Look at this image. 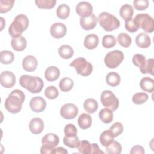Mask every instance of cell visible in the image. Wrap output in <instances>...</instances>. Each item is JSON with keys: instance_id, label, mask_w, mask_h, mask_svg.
<instances>
[{"instance_id": "43", "label": "cell", "mask_w": 154, "mask_h": 154, "mask_svg": "<svg viewBox=\"0 0 154 154\" xmlns=\"http://www.w3.org/2000/svg\"><path fill=\"white\" fill-rule=\"evenodd\" d=\"M153 59L149 58L146 60V64L144 67L140 70V72L143 73H150L152 75H153Z\"/></svg>"}, {"instance_id": "5", "label": "cell", "mask_w": 154, "mask_h": 154, "mask_svg": "<svg viewBox=\"0 0 154 154\" xmlns=\"http://www.w3.org/2000/svg\"><path fill=\"white\" fill-rule=\"evenodd\" d=\"M135 24L147 33H152L154 30L153 19L147 13L138 14L133 19Z\"/></svg>"}, {"instance_id": "41", "label": "cell", "mask_w": 154, "mask_h": 154, "mask_svg": "<svg viewBox=\"0 0 154 154\" xmlns=\"http://www.w3.org/2000/svg\"><path fill=\"white\" fill-rule=\"evenodd\" d=\"M59 94V92L57 87L53 85H50L46 88L45 90V95L49 99H55Z\"/></svg>"}, {"instance_id": "49", "label": "cell", "mask_w": 154, "mask_h": 154, "mask_svg": "<svg viewBox=\"0 0 154 154\" xmlns=\"http://www.w3.org/2000/svg\"><path fill=\"white\" fill-rule=\"evenodd\" d=\"M54 149L55 147H54L43 144L40 148V153L42 154H50L52 153V151L54 150Z\"/></svg>"}, {"instance_id": "23", "label": "cell", "mask_w": 154, "mask_h": 154, "mask_svg": "<svg viewBox=\"0 0 154 154\" xmlns=\"http://www.w3.org/2000/svg\"><path fill=\"white\" fill-rule=\"evenodd\" d=\"M91 117L87 113L80 114L78 119V124L82 129H87L89 128L91 125Z\"/></svg>"}, {"instance_id": "14", "label": "cell", "mask_w": 154, "mask_h": 154, "mask_svg": "<svg viewBox=\"0 0 154 154\" xmlns=\"http://www.w3.org/2000/svg\"><path fill=\"white\" fill-rule=\"evenodd\" d=\"M29 106L32 111L35 112H41L45 109L46 102L43 97L40 96H36L31 99L29 102Z\"/></svg>"}, {"instance_id": "10", "label": "cell", "mask_w": 154, "mask_h": 154, "mask_svg": "<svg viewBox=\"0 0 154 154\" xmlns=\"http://www.w3.org/2000/svg\"><path fill=\"white\" fill-rule=\"evenodd\" d=\"M0 82L4 88H11L16 83V76L10 71H4L0 75Z\"/></svg>"}, {"instance_id": "45", "label": "cell", "mask_w": 154, "mask_h": 154, "mask_svg": "<svg viewBox=\"0 0 154 154\" xmlns=\"http://www.w3.org/2000/svg\"><path fill=\"white\" fill-rule=\"evenodd\" d=\"M64 134L66 137H73L77 134V129L76 126L72 123L67 124L64 127Z\"/></svg>"}, {"instance_id": "38", "label": "cell", "mask_w": 154, "mask_h": 154, "mask_svg": "<svg viewBox=\"0 0 154 154\" xmlns=\"http://www.w3.org/2000/svg\"><path fill=\"white\" fill-rule=\"evenodd\" d=\"M55 0H35V3L39 8L51 9L54 7L56 4Z\"/></svg>"}, {"instance_id": "3", "label": "cell", "mask_w": 154, "mask_h": 154, "mask_svg": "<svg viewBox=\"0 0 154 154\" xmlns=\"http://www.w3.org/2000/svg\"><path fill=\"white\" fill-rule=\"evenodd\" d=\"M28 25L29 19L26 15L23 14L17 15L8 28L10 35L13 38L21 36L23 32L28 28Z\"/></svg>"}, {"instance_id": "33", "label": "cell", "mask_w": 154, "mask_h": 154, "mask_svg": "<svg viewBox=\"0 0 154 154\" xmlns=\"http://www.w3.org/2000/svg\"><path fill=\"white\" fill-rule=\"evenodd\" d=\"M79 140L77 135L73 137H66L63 138V143L70 148H77L79 144Z\"/></svg>"}, {"instance_id": "32", "label": "cell", "mask_w": 154, "mask_h": 154, "mask_svg": "<svg viewBox=\"0 0 154 154\" xmlns=\"http://www.w3.org/2000/svg\"><path fill=\"white\" fill-rule=\"evenodd\" d=\"M70 7L66 4H60L57 8L56 14L58 17L61 19H67L70 14Z\"/></svg>"}, {"instance_id": "29", "label": "cell", "mask_w": 154, "mask_h": 154, "mask_svg": "<svg viewBox=\"0 0 154 154\" xmlns=\"http://www.w3.org/2000/svg\"><path fill=\"white\" fill-rule=\"evenodd\" d=\"M120 75L114 72L108 73L106 76V82L111 87L117 86L120 84Z\"/></svg>"}, {"instance_id": "1", "label": "cell", "mask_w": 154, "mask_h": 154, "mask_svg": "<svg viewBox=\"0 0 154 154\" xmlns=\"http://www.w3.org/2000/svg\"><path fill=\"white\" fill-rule=\"evenodd\" d=\"M25 94L20 90H13L6 98L4 106L9 112L16 114L19 112L22 107V103L25 100Z\"/></svg>"}, {"instance_id": "7", "label": "cell", "mask_w": 154, "mask_h": 154, "mask_svg": "<svg viewBox=\"0 0 154 154\" xmlns=\"http://www.w3.org/2000/svg\"><path fill=\"white\" fill-rule=\"evenodd\" d=\"M100 101L103 106L111 109L112 111H116L119 105V99L110 90H104L102 93Z\"/></svg>"}, {"instance_id": "36", "label": "cell", "mask_w": 154, "mask_h": 154, "mask_svg": "<svg viewBox=\"0 0 154 154\" xmlns=\"http://www.w3.org/2000/svg\"><path fill=\"white\" fill-rule=\"evenodd\" d=\"M116 38L112 35H105L102 38V46L107 49L114 47L116 44Z\"/></svg>"}, {"instance_id": "52", "label": "cell", "mask_w": 154, "mask_h": 154, "mask_svg": "<svg viewBox=\"0 0 154 154\" xmlns=\"http://www.w3.org/2000/svg\"><path fill=\"white\" fill-rule=\"evenodd\" d=\"M0 19H1V25H2L1 28V31H2V30L3 29V28H4L2 25H5V20H4V18L2 17H0Z\"/></svg>"}, {"instance_id": "35", "label": "cell", "mask_w": 154, "mask_h": 154, "mask_svg": "<svg viewBox=\"0 0 154 154\" xmlns=\"http://www.w3.org/2000/svg\"><path fill=\"white\" fill-rule=\"evenodd\" d=\"M122 146L117 141H113L106 147V152L108 154H120L122 152Z\"/></svg>"}, {"instance_id": "18", "label": "cell", "mask_w": 154, "mask_h": 154, "mask_svg": "<svg viewBox=\"0 0 154 154\" xmlns=\"http://www.w3.org/2000/svg\"><path fill=\"white\" fill-rule=\"evenodd\" d=\"M27 45V42L25 38L23 36H20L16 38H13L11 41V46L13 49L16 51H23Z\"/></svg>"}, {"instance_id": "15", "label": "cell", "mask_w": 154, "mask_h": 154, "mask_svg": "<svg viewBox=\"0 0 154 154\" xmlns=\"http://www.w3.org/2000/svg\"><path fill=\"white\" fill-rule=\"evenodd\" d=\"M37 65V60L33 55H27L22 60L23 69L26 72H31L35 70Z\"/></svg>"}, {"instance_id": "8", "label": "cell", "mask_w": 154, "mask_h": 154, "mask_svg": "<svg viewBox=\"0 0 154 154\" xmlns=\"http://www.w3.org/2000/svg\"><path fill=\"white\" fill-rule=\"evenodd\" d=\"M124 59V55L122 51L114 50L109 52L104 58L105 65L109 69H114L118 67Z\"/></svg>"}, {"instance_id": "4", "label": "cell", "mask_w": 154, "mask_h": 154, "mask_svg": "<svg viewBox=\"0 0 154 154\" xmlns=\"http://www.w3.org/2000/svg\"><path fill=\"white\" fill-rule=\"evenodd\" d=\"M99 25L106 31H112L117 29L120 25L119 19L108 12H102L99 14L97 19Z\"/></svg>"}, {"instance_id": "31", "label": "cell", "mask_w": 154, "mask_h": 154, "mask_svg": "<svg viewBox=\"0 0 154 154\" xmlns=\"http://www.w3.org/2000/svg\"><path fill=\"white\" fill-rule=\"evenodd\" d=\"M73 81L70 78H63L59 82V87L63 92H67L71 90L73 87Z\"/></svg>"}, {"instance_id": "26", "label": "cell", "mask_w": 154, "mask_h": 154, "mask_svg": "<svg viewBox=\"0 0 154 154\" xmlns=\"http://www.w3.org/2000/svg\"><path fill=\"white\" fill-rule=\"evenodd\" d=\"M58 54L63 59H69L74 54L73 48L67 45H63L58 49Z\"/></svg>"}, {"instance_id": "24", "label": "cell", "mask_w": 154, "mask_h": 154, "mask_svg": "<svg viewBox=\"0 0 154 154\" xmlns=\"http://www.w3.org/2000/svg\"><path fill=\"white\" fill-rule=\"evenodd\" d=\"M141 88L149 93H152L154 90V80L148 76L143 78L140 82Z\"/></svg>"}, {"instance_id": "42", "label": "cell", "mask_w": 154, "mask_h": 154, "mask_svg": "<svg viewBox=\"0 0 154 154\" xmlns=\"http://www.w3.org/2000/svg\"><path fill=\"white\" fill-rule=\"evenodd\" d=\"M14 0H1L0 1V13H5L9 11L13 7Z\"/></svg>"}, {"instance_id": "21", "label": "cell", "mask_w": 154, "mask_h": 154, "mask_svg": "<svg viewBox=\"0 0 154 154\" xmlns=\"http://www.w3.org/2000/svg\"><path fill=\"white\" fill-rule=\"evenodd\" d=\"M60 75L59 69L53 66L48 67L45 72V77L48 81H56L60 77Z\"/></svg>"}, {"instance_id": "37", "label": "cell", "mask_w": 154, "mask_h": 154, "mask_svg": "<svg viewBox=\"0 0 154 154\" xmlns=\"http://www.w3.org/2000/svg\"><path fill=\"white\" fill-rule=\"evenodd\" d=\"M148 95L143 92H138L134 94L132 96V100L134 103L141 105L145 103L148 100Z\"/></svg>"}, {"instance_id": "30", "label": "cell", "mask_w": 154, "mask_h": 154, "mask_svg": "<svg viewBox=\"0 0 154 154\" xmlns=\"http://www.w3.org/2000/svg\"><path fill=\"white\" fill-rule=\"evenodd\" d=\"M14 59L13 53L8 50H4L0 52V61L3 64H10Z\"/></svg>"}, {"instance_id": "19", "label": "cell", "mask_w": 154, "mask_h": 154, "mask_svg": "<svg viewBox=\"0 0 154 154\" xmlns=\"http://www.w3.org/2000/svg\"><path fill=\"white\" fill-rule=\"evenodd\" d=\"M99 44V37L96 34H90L87 35L84 40V45L88 49H95Z\"/></svg>"}, {"instance_id": "20", "label": "cell", "mask_w": 154, "mask_h": 154, "mask_svg": "<svg viewBox=\"0 0 154 154\" xmlns=\"http://www.w3.org/2000/svg\"><path fill=\"white\" fill-rule=\"evenodd\" d=\"M59 137L54 133L46 134L42 139V144L55 147L59 143Z\"/></svg>"}, {"instance_id": "50", "label": "cell", "mask_w": 154, "mask_h": 154, "mask_svg": "<svg viewBox=\"0 0 154 154\" xmlns=\"http://www.w3.org/2000/svg\"><path fill=\"white\" fill-rule=\"evenodd\" d=\"M93 153H96V154H99V153H104V152L103 151H102L101 150H100L99 146L97 145V144L96 143H92L91 144V154H93Z\"/></svg>"}, {"instance_id": "25", "label": "cell", "mask_w": 154, "mask_h": 154, "mask_svg": "<svg viewBox=\"0 0 154 154\" xmlns=\"http://www.w3.org/2000/svg\"><path fill=\"white\" fill-rule=\"evenodd\" d=\"M114 135L112 132L109 130H106L102 132L100 135L99 141L103 146L106 147L114 141Z\"/></svg>"}, {"instance_id": "9", "label": "cell", "mask_w": 154, "mask_h": 154, "mask_svg": "<svg viewBox=\"0 0 154 154\" xmlns=\"http://www.w3.org/2000/svg\"><path fill=\"white\" fill-rule=\"evenodd\" d=\"M78 113L77 106L72 103H67L63 105L60 109V114L62 117L71 120L76 117Z\"/></svg>"}, {"instance_id": "51", "label": "cell", "mask_w": 154, "mask_h": 154, "mask_svg": "<svg viewBox=\"0 0 154 154\" xmlns=\"http://www.w3.org/2000/svg\"><path fill=\"white\" fill-rule=\"evenodd\" d=\"M68 152L67 150H66L64 148L62 147H58L57 148H55L54 150L52 151V154H66Z\"/></svg>"}, {"instance_id": "11", "label": "cell", "mask_w": 154, "mask_h": 154, "mask_svg": "<svg viewBox=\"0 0 154 154\" xmlns=\"http://www.w3.org/2000/svg\"><path fill=\"white\" fill-rule=\"evenodd\" d=\"M67 32V28L64 23L56 22L50 28V34L55 38L60 39L64 37Z\"/></svg>"}, {"instance_id": "39", "label": "cell", "mask_w": 154, "mask_h": 154, "mask_svg": "<svg viewBox=\"0 0 154 154\" xmlns=\"http://www.w3.org/2000/svg\"><path fill=\"white\" fill-rule=\"evenodd\" d=\"M146 57L142 55L139 54H135L132 57V63L133 64L140 68V70H141L146 64Z\"/></svg>"}, {"instance_id": "2", "label": "cell", "mask_w": 154, "mask_h": 154, "mask_svg": "<svg viewBox=\"0 0 154 154\" xmlns=\"http://www.w3.org/2000/svg\"><path fill=\"white\" fill-rule=\"evenodd\" d=\"M19 84L32 93H40L44 85L43 81L40 78L28 75H23L20 77Z\"/></svg>"}, {"instance_id": "12", "label": "cell", "mask_w": 154, "mask_h": 154, "mask_svg": "<svg viewBox=\"0 0 154 154\" xmlns=\"http://www.w3.org/2000/svg\"><path fill=\"white\" fill-rule=\"evenodd\" d=\"M76 12L81 17H88L92 14L93 6L88 2L81 1L76 5Z\"/></svg>"}, {"instance_id": "28", "label": "cell", "mask_w": 154, "mask_h": 154, "mask_svg": "<svg viewBox=\"0 0 154 154\" xmlns=\"http://www.w3.org/2000/svg\"><path fill=\"white\" fill-rule=\"evenodd\" d=\"M99 117L102 122L109 123L113 120V112L111 109L107 108H103L99 111Z\"/></svg>"}, {"instance_id": "44", "label": "cell", "mask_w": 154, "mask_h": 154, "mask_svg": "<svg viewBox=\"0 0 154 154\" xmlns=\"http://www.w3.org/2000/svg\"><path fill=\"white\" fill-rule=\"evenodd\" d=\"M112 133L114 137H118L123 131V126L120 122L114 123L109 129Z\"/></svg>"}, {"instance_id": "34", "label": "cell", "mask_w": 154, "mask_h": 154, "mask_svg": "<svg viewBox=\"0 0 154 154\" xmlns=\"http://www.w3.org/2000/svg\"><path fill=\"white\" fill-rule=\"evenodd\" d=\"M117 41L120 46L124 48H128L131 45L132 38L128 34L122 32L118 35Z\"/></svg>"}, {"instance_id": "47", "label": "cell", "mask_w": 154, "mask_h": 154, "mask_svg": "<svg viewBox=\"0 0 154 154\" xmlns=\"http://www.w3.org/2000/svg\"><path fill=\"white\" fill-rule=\"evenodd\" d=\"M125 27L126 29L130 32H135L137 31L138 29H139L137 26V25L135 24L132 18L131 19H130L129 20L125 22Z\"/></svg>"}, {"instance_id": "40", "label": "cell", "mask_w": 154, "mask_h": 154, "mask_svg": "<svg viewBox=\"0 0 154 154\" xmlns=\"http://www.w3.org/2000/svg\"><path fill=\"white\" fill-rule=\"evenodd\" d=\"M78 149L79 153L82 154H91V144L87 140H82L79 142L78 146Z\"/></svg>"}, {"instance_id": "6", "label": "cell", "mask_w": 154, "mask_h": 154, "mask_svg": "<svg viewBox=\"0 0 154 154\" xmlns=\"http://www.w3.org/2000/svg\"><path fill=\"white\" fill-rule=\"evenodd\" d=\"M70 66L74 67L76 73L82 76H87L93 72L92 64L83 57H79L75 59L70 64Z\"/></svg>"}, {"instance_id": "17", "label": "cell", "mask_w": 154, "mask_h": 154, "mask_svg": "<svg viewBox=\"0 0 154 154\" xmlns=\"http://www.w3.org/2000/svg\"><path fill=\"white\" fill-rule=\"evenodd\" d=\"M135 43L140 48H147L150 46L151 40L150 37L144 32L138 34L135 37Z\"/></svg>"}, {"instance_id": "48", "label": "cell", "mask_w": 154, "mask_h": 154, "mask_svg": "<svg viewBox=\"0 0 154 154\" xmlns=\"http://www.w3.org/2000/svg\"><path fill=\"white\" fill-rule=\"evenodd\" d=\"M144 153L145 152L143 147L140 145H135L133 146L130 151L131 154H144Z\"/></svg>"}, {"instance_id": "27", "label": "cell", "mask_w": 154, "mask_h": 154, "mask_svg": "<svg viewBox=\"0 0 154 154\" xmlns=\"http://www.w3.org/2000/svg\"><path fill=\"white\" fill-rule=\"evenodd\" d=\"M83 106L84 109L89 114H92L96 112L99 106L97 102L95 99L91 98L86 99L84 102Z\"/></svg>"}, {"instance_id": "22", "label": "cell", "mask_w": 154, "mask_h": 154, "mask_svg": "<svg viewBox=\"0 0 154 154\" xmlns=\"http://www.w3.org/2000/svg\"><path fill=\"white\" fill-rule=\"evenodd\" d=\"M119 13L122 18L125 21H128L132 19L134 14L133 7L128 4H125L123 5L119 10Z\"/></svg>"}, {"instance_id": "16", "label": "cell", "mask_w": 154, "mask_h": 154, "mask_svg": "<svg viewBox=\"0 0 154 154\" xmlns=\"http://www.w3.org/2000/svg\"><path fill=\"white\" fill-rule=\"evenodd\" d=\"M30 131L34 134H40L44 128L43 121L39 117L32 118L29 124Z\"/></svg>"}, {"instance_id": "13", "label": "cell", "mask_w": 154, "mask_h": 154, "mask_svg": "<svg viewBox=\"0 0 154 154\" xmlns=\"http://www.w3.org/2000/svg\"><path fill=\"white\" fill-rule=\"evenodd\" d=\"M97 22V18L93 13L88 17H81L79 20L81 26L85 31H89L94 29L96 26Z\"/></svg>"}, {"instance_id": "46", "label": "cell", "mask_w": 154, "mask_h": 154, "mask_svg": "<svg viewBox=\"0 0 154 154\" xmlns=\"http://www.w3.org/2000/svg\"><path fill=\"white\" fill-rule=\"evenodd\" d=\"M149 1L147 0H134L133 5L137 10H144L149 7Z\"/></svg>"}]
</instances>
